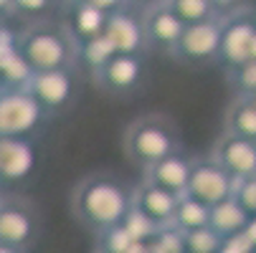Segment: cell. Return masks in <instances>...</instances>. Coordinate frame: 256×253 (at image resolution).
<instances>
[{"label":"cell","instance_id":"cell-1","mask_svg":"<svg viewBox=\"0 0 256 253\" xmlns=\"http://www.w3.org/2000/svg\"><path fill=\"white\" fill-rule=\"evenodd\" d=\"M132 193L134 188H130L117 175L89 172L71 193V213L84 231L102 236L104 231L127 221L132 213Z\"/></svg>","mask_w":256,"mask_h":253},{"label":"cell","instance_id":"cell-2","mask_svg":"<svg viewBox=\"0 0 256 253\" xmlns=\"http://www.w3.org/2000/svg\"><path fill=\"white\" fill-rule=\"evenodd\" d=\"M122 150L132 165L144 170L172 152H180L182 137L172 117L162 112H150L127 124L122 137Z\"/></svg>","mask_w":256,"mask_h":253},{"label":"cell","instance_id":"cell-3","mask_svg":"<svg viewBox=\"0 0 256 253\" xmlns=\"http://www.w3.org/2000/svg\"><path fill=\"white\" fill-rule=\"evenodd\" d=\"M16 48L33 71L76 66V38L66 23L36 20L16 35Z\"/></svg>","mask_w":256,"mask_h":253},{"label":"cell","instance_id":"cell-4","mask_svg":"<svg viewBox=\"0 0 256 253\" xmlns=\"http://www.w3.org/2000/svg\"><path fill=\"white\" fill-rule=\"evenodd\" d=\"M46 117L28 86H0V137H36Z\"/></svg>","mask_w":256,"mask_h":253},{"label":"cell","instance_id":"cell-5","mask_svg":"<svg viewBox=\"0 0 256 253\" xmlns=\"http://www.w3.org/2000/svg\"><path fill=\"white\" fill-rule=\"evenodd\" d=\"M221 35H224V15L203 20V23H190V25H186V30L178 38L170 56L178 63L190 66V68L218 63V56H221Z\"/></svg>","mask_w":256,"mask_h":253},{"label":"cell","instance_id":"cell-6","mask_svg":"<svg viewBox=\"0 0 256 253\" xmlns=\"http://www.w3.org/2000/svg\"><path fill=\"white\" fill-rule=\"evenodd\" d=\"M41 236V215L28 198L23 195H3L0 200V241L20 248L28 253V248Z\"/></svg>","mask_w":256,"mask_h":253},{"label":"cell","instance_id":"cell-7","mask_svg":"<svg viewBox=\"0 0 256 253\" xmlns=\"http://www.w3.org/2000/svg\"><path fill=\"white\" fill-rule=\"evenodd\" d=\"M76 66L51 68V71H33L28 81L30 94L41 101V106L51 114H64L79 96V74Z\"/></svg>","mask_w":256,"mask_h":253},{"label":"cell","instance_id":"cell-8","mask_svg":"<svg viewBox=\"0 0 256 253\" xmlns=\"http://www.w3.org/2000/svg\"><path fill=\"white\" fill-rule=\"evenodd\" d=\"M144 79H148L144 53H114L92 74V81L109 96H130L142 89Z\"/></svg>","mask_w":256,"mask_h":253},{"label":"cell","instance_id":"cell-9","mask_svg":"<svg viewBox=\"0 0 256 253\" xmlns=\"http://www.w3.org/2000/svg\"><path fill=\"white\" fill-rule=\"evenodd\" d=\"M238 180L221 165L213 152L206 157H193V170H190V183L188 193L208 205H216L231 195H236Z\"/></svg>","mask_w":256,"mask_h":253},{"label":"cell","instance_id":"cell-10","mask_svg":"<svg viewBox=\"0 0 256 253\" xmlns=\"http://www.w3.org/2000/svg\"><path fill=\"white\" fill-rule=\"evenodd\" d=\"M251 58H256V18H251L244 10L224 15V35H221L218 63L231 68Z\"/></svg>","mask_w":256,"mask_h":253},{"label":"cell","instance_id":"cell-11","mask_svg":"<svg viewBox=\"0 0 256 253\" xmlns=\"http://www.w3.org/2000/svg\"><path fill=\"white\" fill-rule=\"evenodd\" d=\"M33 137H0V180L6 185H20L36 172Z\"/></svg>","mask_w":256,"mask_h":253},{"label":"cell","instance_id":"cell-12","mask_svg":"<svg viewBox=\"0 0 256 253\" xmlns=\"http://www.w3.org/2000/svg\"><path fill=\"white\" fill-rule=\"evenodd\" d=\"M178 200H180V195H175V193H170V190H165L155 183H148V180H142L132 193V208L142 215V218H148L155 228L172 226Z\"/></svg>","mask_w":256,"mask_h":253},{"label":"cell","instance_id":"cell-13","mask_svg":"<svg viewBox=\"0 0 256 253\" xmlns=\"http://www.w3.org/2000/svg\"><path fill=\"white\" fill-rule=\"evenodd\" d=\"M142 25H144V43H148V51H160V53H168V56L175 48L182 30H186V23L178 18V13L168 3L144 10Z\"/></svg>","mask_w":256,"mask_h":253},{"label":"cell","instance_id":"cell-14","mask_svg":"<svg viewBox=\"0 0 256 253\" xmlns=\"http://www.w3.org/2000/svg\"><path fill=\"white\" fill-rule=\"evenodd\" d=\"M104 35L109 38V43L114 46L117 53H144L148 51L140 10L122 8L117 13H109L106 25H104Z\"/></svg>","mask_w":256,"mask_h":253},{"label":"cell","instance_id":"cell-15","mask_svg":"<svg viewBox=\"0 0 256 253\" xmlns=\"http://www.w3.org/2000/svg\"><path fill=\"white\" fill-rule=\"evenodd\" d=\"M213 155L236 180L256 177V139L224 132L213 144Z\"/></svg>","mask_w":256,"mask_h":253},{"label":"cell","instance_id":"cell-16","mask_svg":"<svg viewBox=\"0 0 256 253\" xmlns=\"http://www.w3.org/2000/svg\"><path fill=\"white\" fill-rule=\"evenodd\" d=\"M190 170H193V157H188L186 152H172L158 162H152L150 167H144L142 180L155 183L175 195L188 193V183H190Z\"/></svg>","mask_w":256,"mask_h":253},{"label":"cell","instance_id":"cell-17","mask_svg":"<svg viewBox=\"0 0 256 253\" xmlns=\"http://www.w3.org/2000/svg\"><path fill=\"white\" fill-rule=\"evenodd\" d=\"M251 218H254V213L236 195H231V198H226L221 203L210 205V228L218 236H224L226 241L241 236L248 228Z\"/></svg>","mask_w":256,"mask_h":253},{"label":"cell","instance_id":"cell-18","mask_svg":"<svg viewBox=\"0 0 256 253\" xmlns=\"http://www.w3.org/2000/svg\"><path fill=\"white\" fill-rule=\"evenodd\" d=\"M104 25H106V13L94 8L86 0H71L66 5V28L76 38V43L102 35Z\"/></svg>","mask_w":256,"mask_h":253},{"label":"cell","instance_id":"cell-19","mask_svg":"<svg viewBox=\"0 0 256 253\" xmlns=\"http://www.w3.org/2000/svg\"><path fill=\"white\" fill-rule=\"evenodd\" d=\"M224 132L256 139V99L254 96H236L224 119Z\"/></svg>","mask_w":256,"mask_h":253},{"label":"cell","instance_id":"cell-20","mask_svg":"<svg viewBox=\"0 0 256 253\" xmlns=\"http://www.w3.org/2000/svg\"><path fill=\"white\" fill-rule=\"evenodd\" d=\"M172 226L178 231H182V233L210 226V205L198 200V198H193L190 193H182L180 200H178V210H175Z\"/></svg>","mask_w":256,"mask_h":253},{"label":"cell","instance_id":"cell-21","mask_svg":"<svg viewBox=\"0 0 256 253\" xmlns=\"http://www.w3.org/2000/svg\"><path fill=\"white\" fill-rule=\"evenodd\" d=\"M114 53H117L114 46L109 43V38L102 33V35H96V38L76 43V68L94 74V71H99Z\"/></svg>","mask_w":256,"mask_h":253},{"label":"cell","instance_id":"cell-22","mask_svg":"<svg viewBox=\"0 0 256 253\" xmlns=\"http://www.w3.org/2000/svg\"><path fill=\"white\" fill-rule=\"evenodd\" d=\"M168 5L178 13V18L186 25L203 23L210 18H221V10L216 8L213 0H168Z\"/></svg>","mask_w":256,"mask_h":253},{"label":"cell","instance_id":"cell-23","mask_svg":"<svg viewBox=\"0 0 256 253\" xmlns=\"http://www.w3.org/2000/svg\"><path fill=\"white\" fill-rule=\"evenodd\" d=\"M226 81L236 96H256V58L226 68Z\"/></svg>","mask_w":256,"mask_h":253},{"label":"cell","instance_id":"cell-24","mask_svg":"<svg viewBox=\"0 0 256 253\" xmlns=\"http://www.w3.org/2000/svg\"><path fill=\"white\" fill-rule=\"evenodd\" d=\"M182 243H186V253H221L226 238L218 236L210 226H206L198 231L182 233Z\"/></svg>","mask_w":256,"mask_h":253},{"label":"cell","instance_id":"cell-25","mask_svg":"<svg viewBox=\"0 0 256 253\" xmlns=\"http://www.w3.org/2000/svg\"><path fill=\"white\" fill-rule=\"evenodd\" d=\"M54 8H58L56 0H13L16 15H18V18H26V20H30V23L46 20Z\"/></svg>","mask_w":256,"mask_h":253},{"label":"cell","instance_id":"cell-26","mask_svg":"<svg viewBox=\"0 0 256 253\" xmlns=\"http://www.w3.org/2000/svg\"><path fill=\"white\" fill-rule=\"evenodd\" d=\"M86 3H92L94 8L104 10L106 15H109V13H117V10H122V8H127V0H86Z\"/></svg>","mask_w":256,"mask_h":253},{"label":"cell","instance_id":"cell-27","mask_svg":"<svg viewBox=\"0 0 256 253\" xmlns=\"http://www.w3.org/2000/svg\"><path fill=\"white\" fill-rule=\"evenodd\" d=\"M213 3H216L218 10H221V15H228V13H238V10H244L248 0H213Z\"/></svg>","mask_w":256,"mask_h":253},{"label":"cell","instance_id":"cell-28","mask_svg":"<svg viewBox=\"0 0 256 253\" xmlns=\"http://www.w3.org/2000/svg\"><path fill=\"white\" fill-rule=\"evenodd\" d=\"M162 3H168V0H127V8L144 13V10H150L155 5H162Z\"/></svg>","mask_w":256,"mask_h":253},{"label":"cell","instance_id":"cell-29","mask_svg":"<svg viewBox=\"0 0 256 253\" xmlns=\"http://www.w3.org/2000/svg\"><path fill=\"white\" fill-rule=\"evenodd\" d=\"M8 15H16V10H13V0H0V20L8 18Z\"/></svg>","mask_w":256,"mask_h":253},{"label":"cell","instance_id":"cell-30","mask_svg":"<svg viewBox=\"0 0 256 253\" xmlns=\"http://www.w3.org/2000/svg\"><path fill=\"white\" fill-rule=\"evenodd\" d=\"M0 253H26V251H20V248H13V246H8V243H3V241H0Z\"/></svg>","mask_w":256,"mask_h":253},{"label":"cell","instance_id":"cell-31","mask_svg":"<svg viewBox=\"0 0 256 253\" xmlns=\"http://www.w3.org/2000/svg\"><path fill=\"white\" fill-rule=\"evenodd\" d=\"M56 3H58V5H64V8H66V5H68V3H71V0H56Z\"/></svg>","mask_w":256,"mask_h":253},{"label":"cell","instance_id":"cell-32","mask_svg":"<svg viewBox=\"0 0 256 253\" xmlns=\"http://www.w3.org/2000/svg\"><path fill=\"white\" fill-rule=\"evenodd\" d=\"M94 253H106V251H99V248H96V251H94Z\"/></svg>","mask_w":256,"mask_h":253},{"label":"cell","instance_id":"cell-33","mask_svg":"<svg viewBox=\"0 0 256 253\" xmlns=\"http://www.w3.org/2000/svg\"><path fill=\"white\" fill-rule=\"evenodd\" d=\"M0 190H3V180H0Z\"/></svg>","mask_w":256,"mask_h":253},{"label":"cell","instance_id":"cell-34","mask_svg":"<svg viewBox=\"0 0 256 253\" xmlns=\"http://www.w3.org/2000/svg\"><path fill=\"white\" fill-rule=\"evenodd\" d=\"M0 200H3V193H0Z\"/></svg>","mask_w":256,"mask_h":253},{"label":"cell","instance_id":"cell-35","mask_svg":"<svg viewBox=\"0 0 256 253\" xmlns=\"http://www.w3.org/2000/svg\"><path fill=\"white\" fill-rule=\"evenodd\" d=\"M0 86H3V81H0Z\"/></svg>","mask_w":256,"mask_h":253},{"label":"cell","instance_id":"cell-36","mask_svg":"<svg viewBox=\"0 0 256 253\" xmlns=\"http://www.w3.org/2000/svg\"><path fill=\"white\" fill-rule=\"evenodd\" d=\"M254 253H256V251H254Z\"/></svg>","mask_w":256,"mask_h":253}]
</instances>
